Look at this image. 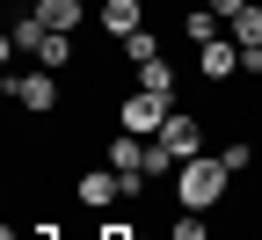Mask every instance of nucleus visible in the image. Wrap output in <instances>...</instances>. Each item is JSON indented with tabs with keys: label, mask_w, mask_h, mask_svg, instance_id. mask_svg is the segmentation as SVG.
Returning a JSON list of instances; mask_svg holds the SVG:
<instances>
[{
	"label": "nucleus",
	"mask_w": 262,
	"mask_h": 240,
	"mask_svg": "<svg viewBox=\"0 0 262 240\" xmlns=\"http://www.w3.org/2000/svg\"><path fill=\"white\" fill-rule=\"evenodd\" d=\"M226 189H233V167H226L219 153H196V160L175 167V204L182 211H219Z\"/></svg>",
	"instance_id": "nucleus-1"
},
{
	"label": "nucleus",
	"mask_w": 262,
	"mask_h": 240,
	"mask_svg": "<svg viewBox=\"0 0 262 240\" xmlns=\"http://www.w3.org/2000/svg\"><path fill=\"white\" fill-rule=\"evenodd\" d=\"M0 88H8V102H15V110H29V117H51V110H58V73H51V66L8 73Z\"/></svg>",
	"instance_id": "nucleus-2"
},
{
	"label": "nucleus",
	"mask_w": 262,
	"mask_h": 240,
	"mask_svg": "<svg viewBox=\"0 0 262 240\" xmlns=\"http://www.w3.org/2000/svg\"><path fill=\"white\" fill-rule=\"evenodd\" d=\"M117 117H124V131H131V139H160V131H168V117H175V102L139 88V95H124V110H117Z\"/></svg>",
	"instance_id": "nucleus-3"
},
{
	"label": "nucleus",
	"mask_w": 262,
	"mask_h": 240,
	"mask_svg": "<svg viewBox=\"0 0 262 240\" xmlns=\"http://www.w3.org/2000/svg\"><path fill=\"white\" fill-rule=\"evenodd\" d=\"M160 146H168L175 160H196V153H204V117H196V110H175L168 131H160Z\"/></svg>",
	"instance_id": "nucleus-4"
},
{
	"label": "nucleus",
	"mask_w": 262,
	"mask_h": 240,
	"mask_svg": "<svg viewBox=\"0 0 262 240\" xmlns=\"http://www.w3.org/2000/svg\"><path fill=\"white\" fill-rule=\"evenodd\" d=\"M196 73H204V80H233V73H241V44H233V37L196 44Z\"/></svg>",
	"instance_id": "nucleus-5"
},
{
	"label": "nucleus",
	"mask_w": 262,
	"mask_h": 240,
	"mask_svg": "<svg viewBox=\"0 0 262 240\" xmlns=\"http://www.w3.org/2000/svg\"><path fill=\"white\" fill-rule=\"evenodd\" d=\"M73 197L88 204V211H102V204H117V197H131V189H124L117 167H102V175H80V182H73Z\"/></svg>",
	"instance_id": "nucleus-6"
},
{
	"label": "nucleus",
	"mask_w": 262,
	"mask_h": 240,
	"mask_svg": "<svg viewBox=\"0 0 262 240\" xmlns=\"http://www.w3.org/2000/svg\"><path fill=\"white\" fill-rule=\"evenodd\" d=\"M102 29L124 44V37H139L146 29V0H102Z\"/></svg>",
	"instance_id": "nucleus-7"
},
{
	"label": "nucleus",
	"mask_w": 262,
	"mask_h": 240,
	"mask_svg": "<svg viewBox=\"0 0 262 240\" xmlns=\"http://www.w3.org/2000/svg\"><path fill=\"white\" fill-rule=\"evenodd\" d=\"M29 15H37L44 29H66V37H80V0H37Z\"/></svg>",
	"instance_id": "nucleus-8"
},
{
	"label": "nucleus",
	"mask_w": 262,
	"mask_h": 240,
	"mask_svg": "<svg viewBox=\"0 0 262 240\" xmlns=\"http://www.w3.org/2000/svg\"><path fill=\"white\" fill-rule=\"evenodd\" d=\"M182 37H189V44L226 37V15H211V8H182Z\"/></svg>",
	"instance_id": "nucleus-9"
},
{
	"label": "nucleus",
	"mask_w": 262,
	"mask_h": 240,
	"mask_svg": "<svg viewBox=\"0 0 262 240\" xmlns=\"http://www.w3.org/2000/svg\"><path fill=\"white\" fill-rule=\"evenodd\" d=\"M226 37H233L241 51H255V44H262V0H248V8H241L233 22H226Z\"/></svg>",
	"instance_id": "nucleus-10"
},
{
	"label": "nucleus",
	"mask_w": 262,
	"mask_h": 240,
	"mask_svg": "<svg viewBox=\"0 0 262 240\" xmlns=\"http://www.w3.org/2000/svg\"><path fill=\"white\" fill-rule=\"evenodd\" d=\"M73 58H80V51H73V37H66V29H44V44H37V66H51V73H66Z\"/></svg>",
	"instance_id": "nucleus-11"
},
{
	"label": "nucleus",
	"mask_w": 262,
	"mask_h": 240,
	"mask_svg": "<svg viewBox=\"0 0 262 240\" xmlns=\"http://www.w3.org/2000/svg\"><path fill=\"white\" fill-rule=\"evenodd\" d=\"M37 44H44V22H37V15H15V29H8V58H15V51L37 58Z\"/></svg>",
	"instance_id": "nucleus-12"
},
{
	"label": "nucleus",
	"mask_w": 262,
	"mask_h": 240,
	"mask_svg": "<svg viewBox=\"0 0 262 240\" xmlns=\"http://www.w3.org/2000/svg\"><path fill=\"white\" fill-rule=\"evenodd\" d=\"M139 88H146V95H168V102H175V66H168V58H146V66H139Z\"/></svg>",
	"instance_id": "nucleus-13"
},
{
	"label": "nucleus",
	"mask_w": 262,
	"mask_h": 240,
	"mask_svg": "<svg viewBox=\"0 0 262 240\" xmlns=\"http://www.w3.org/2000/svg\"><path fill=\"white\" fill-rule=\"evenodd\" d=\"M124 58H131V73H139L146 58H160V37H153V29H139V37H124Z\"/></svg>",
	"instance_id": "nucleus-14"
},
{
	"label": "nucleus",
	"mask_w": 262,
	"mask_h": 240,
	"mask_svg": "<svg viewBox=\"0 0 262 240\" xmlns=\"http://www.w3.org/2000/svg\"><path fill=\"white\" fill-rule=\"evenodd\" d=\"M219 160L233 167V175H248V167H255V146H248V139H226V146H219Z\"/></svg>",
	"instance_id": "nucleus-15"
},
{
	"label": "nucleus",
	"mask_w": 262,
	"mask_h": 240,
	"mask_svg": "<svg viewBox=\"0 0 262 240\" xmlns=\"http://www.w3.org/2000/svg\"><path fill=\"white\" fill-rule=\"evenodd\" d=\"M204 8H211V15H226V22H233V15L248 8V0H204Z\"/></svg>",
	"instance_id": "nucleus-16"
},
{
	"label": "nucleus",
	"mask_w": 262,
	"mask_h": 240,
	"mask_svg": "<svg viewBox=\"0 0 262 240\" xmlns=\"http://www.w3.org/2000/svg\"><path fill=\"white\" fill-rule=\"evenodd\" d=\"M95 240H146V233H131V226H102Z\"/></svg>",
	"instance_id": "nucleus-17"
},
{
	"label": "nucleus",
	"mask_w": 262,
	"mask_h": 240,
	"mask_svg": "<svg viewBox=\"0 0 262 240\" xmlns=\"http://www.w3.org/2000/svg\"><path fill=\"white\" fill-rule=\"evenodd\" d=\"M182 8H204V0H182Z\"/></svg>",
	"instance_id": "nucleus-18"
}]
</instances>
